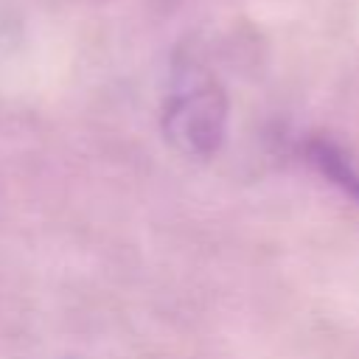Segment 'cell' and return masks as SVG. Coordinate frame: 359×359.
I'll return each instance as SVG.
<instances>
[{"mask_svg":"<svg viewBox=\"0 0 359 359\" xmlns=\"http://www.w3.org/2000/svg\"><path fill=\"white\" fill-rule=\"evenodd\" d=\"M93 3H101V0H93Z\"/></svg>","mask_w":359,"mask_h":359,"instance_id":"3","label":"cell"},{"mask_svg":"<svg viewBox=\"0 0 359 359\" xmlns=\"http://www.w3.org/2000/svg\"><path fill=\"white\" fill-rule=\"evenodd\" d=\"M227 121L230 98L219 79L196 65L180 67L160 112L165 143L182 157L208 160L222 149Z\"/></svg>","mask_w":359,"mask_h":359,"instance_id":"1","label":"cell"},{"mask_svg":"<svg viewBox=\"0 0 359 359\" xmlns=\"http://www.w3.org/2000/svg\"><path fill=\"white\" fill-rule=\"evenodd\" d=\"M303 154L323 177H328V182H334L345 196H351L359 205V168L351 163V157L334 140L309 137L303 143Z\"/></svg>","mask_w":359,"mask_h":359,"instance_id":"2","label":"cell"}]
</instances>
